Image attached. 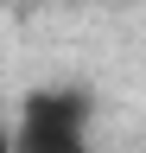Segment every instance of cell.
I'll return each instance as SVG.
<instances>
[{
  "label": "cell",
  "mask_w": 146,
  "mask_h": 153,
  "mask_svg": "<svg viewBox=\"0 0 146 153\" xmlns=\"http://www.w3.org/2000/svg\"><path fill=\"white\" fill-rule=\"evenodd\" d=\"M89 115L83 89H26L13 108V153H89Z\"/></svg>",
  "instance_id": "1"
},
{
  "label": "cell",
  "mask_w": 146,
  "mask_h": 153,
  "mask_svg": "<svg viewBox=\"0 0 146 153\" xmlns=\"http://www.w3.org/2000/svg\"><path fill=\"white\" fill-rule=\"evenodd\" d=\"M0 153H13V121H7V108H0Z\"/></svg>",
  "instance_id": "2"
}]
</instances>
